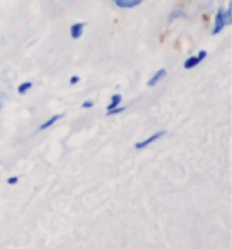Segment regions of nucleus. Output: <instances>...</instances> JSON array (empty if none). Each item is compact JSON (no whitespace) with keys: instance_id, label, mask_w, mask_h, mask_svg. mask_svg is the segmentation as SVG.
<instances>
[{"instance_id":"1","label":"nucleus","mask_w":232,"mask_h":249,"mask_svg":"<svg viewBox=\"0 0 232 249\" xmlns=\"http://www.w3.org/2000/svg\"><path fill=\"white\" fill-rule=\"evenodd\" d=\"M225 28H227V24H225V17H223V7H221V9H218L216 15H214V24H212L211 33L212 35H219Z\"/></svg>"},{"instance_id":"2","label":"nucleus","mask_w":232,"mask_h":249,"mask_svg":"<svg viewBox=\"0 0 232 249\" xmlns=\"http://www.w3.org/2000/svg\"><path fill=\"white\" fill-rule=\"evenodd\" d=\"M164 135H165V131H158V133H154V135H150V137H147L145 140H140V142H136V145H134V147H136L138 151H142V149H145V147H147V145H150L152 142H156L158 139H162Z\"/></svg>"},{"instance_id":"3","label":"nucleus","mask_w":232,"mask_h":249,"mask_svg":"<svg viewBox=\"0 0 232 249\" xmlns=\"http://www.w3.org/2000/svg\"><path fill=\"white\" fill-rule=\"evenodd\" d=\"M116 7H122V9H133V7L140 6L144 0H111Z\"/></svg>"},{"instance_id":"4","label":"nucleus","mask_w":232,"mask_h":249,"mask_svg":"<svg viewBox=\"0 0 232 249\" xmlns=\"http://www.w3.org/2000/svg\"><path fill=\"white\" fill-rule=\"evenodd\" d=\"M83 29H85V24H83V22H76V24H73L71 29H69V35H71L73 40H78V38L83 35Z\"/></svg>"},{"instance_id":"5","label":"nucleus","mask_w":232,"mask_h":249,"mask_svg":"<svg viewBox=\"0 0 232 249\" xmlns=\"http://www.w3.org/2000/svg\"><path fill=\"white\" fill-rule=\"evenodd\" d=\"M165 75H167V70H164V68H162V70H158L156 73H154V75H152V76L149 78V82H147V86H149V88H154V86H156V84L160 82V80H164Z\"/></svg>"},{"instance_id":"6","label":"nucleus","mask_w":232,"mask_h":249,"mask_svg":"<svg viewBox=\"0 0 232 249\" xmlns=\"http://www.w3.org/2000/svg\"><path fill=\"white\" fill-rule=\"evenodd\" d=\"M62 117H64L62 113H58V115H53V117H49L48 120H46V122H42V124H40V127H38V131H44V129H49V127H51V125H53V124H56V122H58V120H60Z\"/></svg>"},{"instance_id":"7","label":"nucleus","mask_w":232,"mask_h":249,"mask_svg":"<svg viewBox=\"0 0 232 249\" xmlns=\"http://www.w3.org/2000/svg\"><path fill=\"white\" fill-rule=\"evenodd\" d=\"M122 104V95L120 93H116V95H113L109 100V106H107V111L115 109V107H118V106Z\"/></svg>"},{"instance_id":"8","label":"nucleus","mask_w":232,"mask_h":249,"mask_svg":"<svg viewBox=\"0 0 232 249\" xmlns=\"http://www.w3.org/2000/svg\"><path fill=\"white\" fill-rule=\"evenodd\" d=\"M178 18H187V13H185L183 9H172V13L169 15V22L178 20Z\"/></svg>"},{"instance_id":"9","label":"nucleus","mask_w":232,"mask_h":249,"mask_svg":"<svg viewBox=\"0 0 232 249\" xmlns=\"http://www.w3.org/2000/svg\"><path fill=\"white\" fill-rule=\"evenodd\" d=\"M198 64H199V60L196 58V56H189V58L183 62V68L185 70H192V68H196Z\"/></svg>"},{"instance_id":"10","label":"nucleus","mask_w":232,"mask_h":249,"mask_svg":"<svg viewBox=\"0 0 232 249\" xmlns=\"http://www.w3.org/2000/svg\"><path fill=\"white\" fill-rule=\"evenodd\" d=\"M31 88H33V82H29V80L22 82L20 86H18V95H26V93H28Z\"/></svg>"},{"instance_id":"11","label":"nucleus","mask_w":232,"mask_h":249,"mask_svg":"<svg viewBox=\"0 0 232 249\" xmlns=\"http://www.w3.org/2000/svg\"><path fill=\"white\" fill-rule=\"evenodd\" d=\"M122 111H125V106H118V107H115V109H111V111H107V113H105V115H107V117H113V115H118V113H122Z\"/></svg>"},{"instance_id":"12","label":"nucleus","mask_w":232,"mask_h":249,"mask_svg":"<svg viewBox=\"0 0 232 249\" xmlns=\"http://www.w3.org/2000/svg\"><path fill=\"white\" fill-rule=\"evenodd\" d=\"M223 17H225V24L227 26H231V7L227 6V7H223Z\"/></svg>"},{"instance_id":"13","label":"nucleus","mask_w":232,"mask_h":249,"mask_svg":"<svg viewBox=\"0 0 232 249\" xmlns=\"http://www.w3.org/2000/svg\"><path fill=\"white\" fill-rule=\"evenodd\" d=\"M207 55H209V53H207L205 49H201V51H198V55H196V58H198L199 62H201V60H205V58H207Z\"/></svg>"},{"instance_id":"14","label":"nucleus","mask_w":232,"mask_h":249,"mask_svg":"<svg viewBox=\"0 0 232 249\" xmlns=\"http://www.w3.org/2000/svg\"><path fill=\"white\" fill-rule=\"evenodd\" d=\"M93 106H95V102H93V100H85V102H82L83 109H89V107H93Z\"/></svg>"},{"instance_id":"15","label":"nucleus","mask_w":232,"mask_h":249,"mask_svg":"<svg viewBox=\"0 0 232 249\" xmlns=\"http://www.w3.org/2000/svg\"><path fill=\"white\" fill-rule=\"evenodd\" d=\"M17 182H18V177H9V178H7V184H9V186H15Z\"/></svg>"},{"instance_id":"16","label":"nucleus","mask_w":232,"mask_h":249,"mask_svg":"<svg viewBox=\"0 0 232 249\" xmlns=\"http://www.w3.org/2000/svg\"><path fill=\"white\" fill-rule=\"evenodd\" d=\"M80 82V76H71V78H69V84H73V86H75V84H78Z\"/></svg>"},{"instance_id":"17","label":"nucleus","mask_w":232,"mask_h":249,"mask_svg":"<svg viewBox=\"0 0 232 249\" xmlns=\"http://www.w3.org/2000/svg\"><path fill=\"white\" fill-rule=\"evenodd\" d=\"M2 100H4V95L0 93V109H2Z\"/></svg>"}]
</instances>
